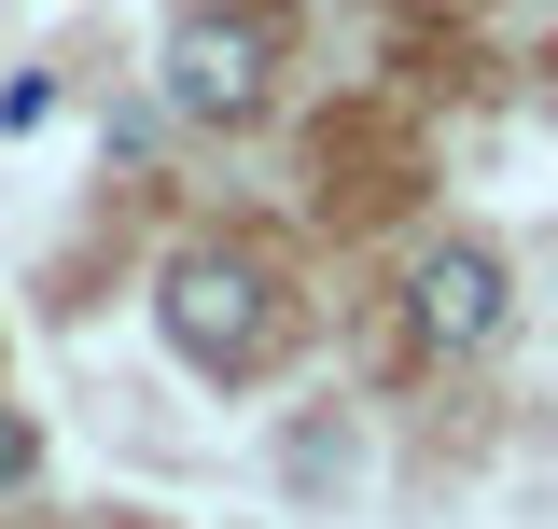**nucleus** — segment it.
<instances>
[{
  "label": "nucleus",
  "mask_w": 558,
  "mask_h": 529,
  "mask_svg": "<svg viewBox=\"0 0 558 529\" xmlns=\"http://www.w3.org/2000/svg\"><path fill=\"white\" fill-rule=\"evenodd\" d=\"M154 321H168V348H182V362H209V377H252V362L279 348V264L252 251V237H196V251L168 264Z\"/></svg>",
  "instance_id": "obj_1"
},
{
  "label": "nucleus",
  "mask_w": 558,
  "mask_h": 529,
  "mask_svg": "<svg viewBox=\"0 0 558 529\" xmlns=\"http://www.w3.org/2000/svg\"><path fill=\"white\" fill-rule=\"evenodd\" d=\"M405 321H418V348H488V334H502V251H475V237L418 251Z\"/></svg>",
  "instance_id": "obj_3"
},
{
  "label": "nucleus",
  "mask_w": 558,
  "mask_h": 529,
  "mask_svg": "<svg viewBox=\"0 0 558 529\" xmlns=\"http://www.w3.org/2000/svg\"><path fill=\"white\" fill-rule=\"evenodd\" d=\"M0 473H28V418H0Z\"/></svg>",
  "instance_id": "obj_4"
},
{
  "label": "nucleus",
  "mask_w": 558,
  "mask_h": 529,
  "mask_svg": "<svg viewBox=\"0 0 558 529\" xmlns=\"http://www.w3.org/2000/svg\"><path fill=\"white\" fill-rule=\"evenodd\" d=\"M266 57H279V14H266V0L182 14V28H168V112H196V126H252V112H266Z\"/></svg>",
  "instance_id": "obj_2"
}]
</instances>
